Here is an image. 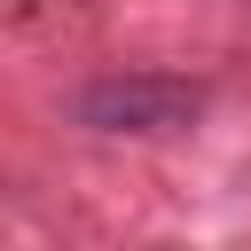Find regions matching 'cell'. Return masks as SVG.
I'll use <instances>...</instances> for the list:
<instances>
[{"mask_svg": "<svg viewBox=\"0 0 251 251\" xmlns=\"http://www.w3.org/2000/svg\"><path fill=\"white\" fill-rule=\"evenodd\" d=\"M71 118L86 133H188L204 118V86L173 71H102L71 94Z\"/></svg>", "mask_w": 251, "mask_h": 251, "instance_id": "1", "label": "cell"}]
</instances>
